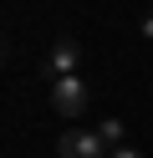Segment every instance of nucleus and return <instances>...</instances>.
I'll list each match as a JSON object with an SVG mask.
<instances>
[{
  "label": "nucleus",
  "mask_w": 153,
  "mask_h": 158,
  "mask_svg": "<svg viewBox=\"0 0 153 158\" xmlns=\"http://www.w3.org/2000/svg\"><path fill=\"white\" fill-rule=\"evenodd\" d=\"M87 102H92V92H87V82H82L77 72L71 77H51V112H56L61 123H77V117L87 112Z\"/></svg>",
  "instance_id": "f257e3e1"
},
{
  "label": "nucleus",
  "mask_w": 153,
  "mask_h": 158,
  "mask_svg": "<svg viewBox=\"0 0 153 158\" xmlns=\"http://www.w3.org/2000/svg\"><path fill=\"white\" fill-rule=\"evenodd\" d=\"M107 138L97 133V127H66L56 143V158H107Z\"/></svg>",
  "instance_id": "f03ea898"
},
{
  "label": "nucleus",
  "mask_w": 153,
  "mask_h": 158,
  "mask_svg": "<svg viewBox=\"0 0 153 158\" xmlns=\"http://www.w3.org/2000/svg\"><path fill=\"white\" fill-rule=\"evenodd\" d=\"M82 61V41L77 36H61V41H51V56H46V77H71Z\"/></svg>",
  "instance_id": "7ed1b4c3"
},
{
  "label": "nucleus",
  "mask_w": 153,
  "mask_h": 158,
  "mask_svg": "<svg viewBox=\"0 0 153 158\" xmlns=\"http://www.w3.org/2000/svg\"><path fill=\"white\" fill-rule=\"evenodd\" d=\"M97 133L107 138V148H117V143H122V117H107V123H97Z\"/></svg>",
  "instance_id": "20e7f679"
},
{
  "label": "nucleus",
  "mask_w": 153,
  "mask_h": 158,
  "mask_svg": "<svg viewBox=\"0 0 153 158\" xmlns=\"http://www.w3.org/2000/svg\"><path fill=\"white\" fill-rule=\"evenodd\" d=\"M107 158H143V148H133V143H117Z\"/></svg>",
  "instance_id": "39448f33"
},
{
  "label": "nucleus",
  "mask_w": 153,
  "mask_h": 158,
  "mask_svg": "<svg viewBox=\"0 0 153 158\" xmlns=\"http://www.w3.org/2000/svg\"><path fill=\"white\" fill-rule=\"evenodd\" d=\"M143 36H148V41H153V15H143Z\"/></svg>",
  "instance_id": "423d86ee"
}]
</instances>
